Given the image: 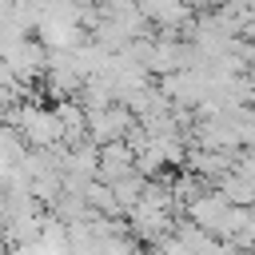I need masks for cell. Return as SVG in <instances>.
Instances as JSON below:
<instances>
[{"mask_svg":"<svg viewBox=\"0 0 255 255\" xmlns=\"http://www.w3.org/2000/svg\"><path fill=\"white\" fill-rule=\"evenodd\" d=\"M16 128H20V135L28 139V147H56V143H64L60 120H56V112H52L48 104H28V100H24Z\"/></svg>","mask_w":255,"mask_h":255,"instance_id":"1","label":"cell"},{"mask_svg":"<svg viewBox=\"0 0 255 255\" xmlns=\"http://www.w3.org/2000/svg\"><path fill=\"white\" fill-rule=\"evenodd\" d=\"M143 183H147V179H143L139 171H128V175H120V179H112L108 187H112V195H116V203H120V207L128 211V207H131V203L139 199V191H143Z\"/></svg>","mask_w":255,"mask_h":255,"instance_id":"6","label":"cell"},{"mask_svg":"<svg viewBox=\"0 0 255 255\" xmlns=\"http://www.w3.org/2000/svg\"><path fill=\"white\" fill-rule=\"evenodd\" d=\"M131 147L124 143V139H108V143H100V163H96V179H104V183H112V179H120V175H128L131 171Z\"/></svg>","mask_w":255,"mask_h":255,"instance_id":"4","label":"cell"},{"mask_svg":"<svg viewBox=\"0 0 255 255\" xmlns=\"http://www.w3.org/2000/svg\"><path fill=\"white\" fill-rule=\"evenodd\" d=\"M0 60L8 64V72L16 76V84H40L44 64H48V48H44L36 36H24V40H20V44H12Z\"/></svg>","mask_w":255,"mask_h":255,"instance_id":"2","label":"cell"},{"mask_svg":"<svg viewBox=\"0 0 255 255\" xmlns=\"http://www.w3.org/2000/svg\"><path fill=\"white\" fill-rule=\"evenodd\" d=\"M247 104H255V88H251V100H247Z\"/></svg>","mask_w":255,"mask_h":255,"instance_id":"9","label":"cell"},{"mask_svg":"<svg viewBox=\"0 0 255 255\" xmlns=\"http://www.w3.org/2000/svg\"><path fill=\"white\" fill-rule=\"evenodd\" d=\"M24 151H28V139L20 135V128L0 124V163H20Z\"/></svg>","mask_w":255,"mask_h":255,"instance_id":"7","label":"cell"},{"mask_svg":"<svg viewBox=\"0 0 255 255\" xmlns=\"http://www.w3.org/2000/svg\"><path fill=\"white\" fill-rule=\"evenodd\" d=\"M231 171H235V175H243L247 183H255V155H251L247 147H239V151H235V159H231Z\"/></svg>","mask_w":255,"mask_h":255,"instance_id":"8","label":"cell"},{"mask_svg":"<svg viewBox=\"0 0 255 255\" xmlns=\"http://www.w3.org/2000/svg\"><path fill=\"white\" fill-rule=\"evenodd\" d=\"M211 187L227 199V203H243V207H251V199H255V183H247L243 175H235L231 167L223 171V175H215L211 179Z\"/></svg>","mask_w":255,"mask_h":255,"instance_id":"5","label":"cell"},{"mask_svg":"<svg viewBox=\"0 0 255 255\" xmlns=\"http://www.w3.org/2000/svg\"><path fill=\"white\" fill-rule=\"evenodd\" d=\"M135 124V116L120 104V100H112L108 108H100V112H88V139L92 143H108V139H124V131Z\"/></svg>","mask_w":255,"mask_h":255,"instance_id":"3","label":"cell"}]
</instances>
